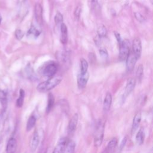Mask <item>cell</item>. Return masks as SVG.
<instances>
[{"label":"cell","mask_w":153,"mask_h":153,"mask_svg":"<svg viewBox=\"0 0 153 153\" xmlns=\"http://www.w3.org/2000/svg\"><path fill=\"white\" fill-rule=\"evenodd\" d=\"M132 52L139 59L142 53V43L140 39L138 37L135 38L133 41Z\"/></svg>","instance_id":"obj_5"},{"label":"cell","mask_w":153,"mask_h":153,"mask_svg":"<svg viewBox=\"0 0 153 153\" xmlns=\"http://www.w3.org/2000/svg\"><path fill=\"white\" fill-rule=\"evenodd\" d=\"M24 98H25V91L23 89H20V93H19V97L16 101V106L17 107L20 108L22 106L24 102Z\"/></svg>","instance_id":"obj_23"},{"label":"cell","mask_w":153,"mask_h":153,"mask_svg":"<svg viewBox=\"0 0 153 153\" xmlns=\"http://www.w3.org/2000/svg\"><path fill=\"white\" fill-rule=\"evenodd\" d=\"M99 54L100 56L103 58H107L108 56V53L105 48H101L99 50Z\"/></svg>","instance_id":"obj_30"},{"label":"cell","mask_w":153,"mask_h":153,"mask_svg":"<svg viewBox=\"0 0 153 153\" xmlns=\"http://www.w3.org/2000/svg\"><path fill=\"white\" fill-rule=\"evenodd\" d=\"M54 103V96L51 93H49L48 97V102H47V105L46 108V112L47 113H48L51 110V109L53 107Z\"/></svg>","instance_id":"obj_21"},{"label":"cell","mask_w":153,"mask_h":153,"mask_svg":"<svg viewBox=\"0 0 153 153\" xmlns=\"http://www.w3.org/2000/svg\"><path fill=\"white\" fill-rule=\"evenodd\" d=\"M137 59L138 58L133 53V52H130L126 59V66L128 71H133Z\"/></svg>","instance_id":"obj_6"},{"label":"cell","mask_w":153,"mask_h":153,"mask_svg":"<svg viewBox=\"0 0 153 153\" xmlns=\"http://www.w3.org/2000/svg\"><path fill=\"white\" fill-rule=\"evenodd\" d=\"M97 35L100 38L105 37L107 35V29L105 26H100L97 30Z\"/></svg>","instance_id":"obj_25"},{"label":"cell","mask_w":153,"mask_h":153,"mask_svg":"<svg viewBox=\"0 0 153 153\" xmlns=\"http://www.w3.org/2000/svg\"><path fill=\"white\" fill-rule=\"evenodd\" d=\"M36 122V118L34 115H31L27 120L26 123V130L27 131L31 130L35 126Z\"/></svg>","instance_id":"obj_19"},{"label":"cell","mask_w":153,"mask_h":153,"mask_svg":"<svg viewBox=\"0 0 153 153\" xmlns=\"http://www.w3.org/2000/svg\"><path fill=\"white\" fill-rule=\"evenodd\" d=\"M145 140V131L144 130L141 128L138 131L136 135V140L138 145H142Z\"/></svg>","instance_id":"obj_18"},{"label":"cell","mask_w":153,"mask_h":153,"mask_svg":"<svg viewBox=\"0 0 153 153\" xmlns=\"http://www.w3.org/2000/svg\"><path fill=\"white\" fill-rule=\"evenodd\" d=\"M1 20H2V17H1V14H0V23H1Z\"/></svg>","instance_id":"obj_34"},{"label":"cell","mask_w":153,"mask_h":153,"mask_svg":"<svg viewBox=\"0 0 153 153\" xmlns=\"http://www.w3.org/2000/svg\"><path fill=\"white\" fill-rule=\"evenodd\" d=\"M120 51L118 58L120 61L126 60L130 53V42L127 39H124L119 44Z\"/></svg>","instance_id":"obj_3"},{"label":"cell","mask_w":153,"mask_h":153,"mask_svg":"<svg viewBox=\"0 0 153 153\" xmlns=\"http://www.w3.org/2000/svg\"><path fill=\"white\" fill-rule=\"evenodd\" d=\"M41 32L38 30L35 27L31 26V27L29 29V30L27 32V36H32L34 37H38Z\"/></svg>","instance_id":"obj_24"},{"label":"cell","mask_w":153,"mask_h":153,"mask_svg":"<svg viewBox=\"0 0 153 153\" xmlns=\"http://www.w3.org/2000/svg\"><path fill=\"white\" fill-rule=\"evenodd\" d=\"M142 119V115L140 112H138L136 114L133 118V123L131 126V133H135V131L138 129L140 123L141 122Z\"/></svg>","instance_id":"obj_14"},{"label":"cell","mask_w":153,"mask_h":153,"mask_svg":"<svg viewBox=\"0 0 153 153\" xmlns=\"http://www.w3.org/2000/svg\"><path fill=\"white\" fill-rule=\"evenodd\" d=\"M57 71V66L54 62H49L44 66L42 69V74L47 77H53Z\"/></svg>","instance_id":"obj_4"},{"label":"cell","mask_w":153,"mask_h":153,"mask_svg":"<svg viewBox=\"0 0 153 153\" xmlns=\"http://www.w3.org/2000/svg\"><path fill=\"white\" fill-rule=\"evenodd\" d=\"M105 132V123L99 120L96 126L94 132V145L96 148H99L102 143Z\"/></svg>","instance_id":"obj_2"},{"label":"cell","mask_w":153,"mask_h":153,"mask_svg":"<svg viewBox=\"0 0 153 153\" xmlns=\"http://www.w3.org/2000/svg\"><path fill=\"white\" fill-rule=\"evenodd\" d=\"M75 143L72 140H69L63 153H74L75 149Z\"/></svg>","instance_id":"obj_20"},{"label":"cell","mask_w":153,"mask_h":153,"mask_svg":"<svg viewBox=\"0 0 153 153\" xmlns=\"http://www.w3.org/2000/svg\"><path fill=\"white\" fill-rule=\"evenodd\" d=\"M114 35H115V36L117 39L118 42V44H120L122 41V39H121V36H120V34L119 33L117 32H114Z\"/></svg>","instance_id":"obj_33"},{"label":"cell","mask_w":153,"mask_h":153,"mask_svg":"<svg viewBox=\"0 0 153 153\" xmlns=\"http://www.w3.org/2000/svg\"><path fill=\"white\" fill-rule=\"evenodd\" d=\"M15 35H16V37L18 39H21L23 36H24V33L22 30H21L20 29H17L16 30V32H15Z\"/></svg>","instance_id":"obj_29"},{"label":"cell","mask_w":153,"mask_h":153,"mask_svg":"<svg viewBox=\"0 0 153 153\" xmlns=\"http://www.w3.org/2000/svg\"><path fill=\"white\" fill-rule=\"evenodd\" d=\"M88 78H89V73L88 72L83 74H79V75L78 76V79H77L78 88L80 89L84 88L87 85Z\"/></svg>","instance_id":"obj_8"},{"label":"cell","mask_w":153,"mask_h":153,"mask_svg":"<svg viewBox=\"0 0 153 153\" xmlns=\"http://www.w3.org/2000/svg\"><path fill=\"white\" fill-rule=\"evenodd\" d=\"M17 140L15 138H10L7 145L6 147V152L7 153H15L17 149Z\"/></svg>","instance_id":"obj_13"},{"label":"cell","mask_w":153,"mask_h":153,"mask_svg":"<svg viewBox=\"0 0 153 153\" xmlns=\"http://www.w3.org/2000/svg\"><path fill=\"white\" fill-rule=\"evenodd\" d=\"M39 136L37 131H35L31 137L30 142V148L32 152H35L39 145Z\"/></svg>","instance_id":"obj_10"},{"label":"cell","mask_w":153,"mask_h":153,"mask_svg":"<svg viewBox=\"0 0 153 153\" xmlns=\"http://www.w3.org/2000/svg\"><path fill=\"white\" fill-rule=\"evenodd\" d=\"M118 144V140L117 138H112L108 143L103 153H114Z\"/></svg>","instance_id":"obj_15"},{"label":"cell","mask_w":153,"mask_h":153,"mask_svg":"<svg viewBox=\"0 0 153 153\" xmlns=\"http://www.w3.org/2000/svg\"><path fill=\"white\" fill-rule=\"evenodd\" d=\"M0 102L3 106H6L7 103V94L3 90L0 89Z\"/></svg>","instance_id":"obj_27"},{"label":"cell","mask_w":153,"mask_h":153,"mask_svg":"<svg viewBox=\"0 0 153 153\" xmlns=\"http://www.w3.org/2000/svg\"><path fill=\"white\" fill-rule=\"evenodd\" d=\"M143 75V67L142 65H140L136 70V76L138 81H140L142 79Z\"/></svg>","instance_id":"obj_26"},{"label":"cell","mask_w":153,"mask_h":153,"mask_svg":"<svg viewBox=\"0 0 153 153\" xmlns=\"http://www.w3.org/2000/svg\"><path fill=\"white\" fill-rule=\"evenodd\" d=\"M78 121V114L77 113H75L71 118L69 124H68V133L69 134H73L77 127V124Z\"/></svg>","instance_id":"obj_7"},{"label":"cell","mask_w":153,"mask_h":153,"mask_svg":"<svg viewBox=\"0 0 153 153\" xmlns=\"http://www.w3.org/2000/svg\"><path fill=\"white\" fill-rule=\"evenodd\" d=\"M112 98L111 93L108 92L105 95L103 103V109L105 112L109 111V110L110 109L112 103Z\"/></svg>","instance_id":"obj_16"},{"label":"cell","mask_w":153,"mask_h":153,"mask_svg":"<svg viewBox=\"0 0 153 153\" xmlns=\"http://www.w3.org/2000/svg\"><path fill=\"white\" fill-rule=\"evenodd\" d=\"M68 141L66 138L60 139L55 146L53 153H63Z\"/></svg>","instance_id":"obj_9"},{"label":"cell","mask_w":153,"mask_h":153,"mask_svg":"<svg viewBox=\"0 0 153 153\" xmlns=\"http://www.w3.org/2000/svg\"><path fill=\"white\" fill-rule=\"evenodd\" d=\"M81 9L79 7H77L75 9V16L77 18H79V16H80V14H81Z\"/></svg>","instance_id":"obj_32"},{"label":"cell","mask_w":153,"mask_h":153,"mask_svg":"<svg viewBox=\"0 0 153 153\" xmlns=\"http://www.w3.org/2000/svg\"><path fill=\"white\" fill-rule=\"evenodd\" d=\"M135 15V17L137 19V20H139V22H142L144 20V19H143V16L140 14V13H135L134 14Z\"/></svg>","instance_id":"obj_31"},{"label":"cell","mask_w":153,"mask_h":153,"mask_svg":"<svg viewBox=\"0 0 153 153\" xmlns=\"http://www.w3.org/2000/svg\"><path fill=\"white\" fill-rule=\"evenodd\" d=\"M60 41L65 44L68 41V29L66 25L62 23L60 25Z\"/></svg>","instance_id":"obj_17"},{"label":"cell","mask_w":153,"mask_h":153,"mask_svg":"<svg viewBox=\"0 0 153 153\" xmlns=\"http://www.w3.org/2000/svg\"><path fill=\"white\" fill-rule=\"evenodd\" d=\"M35 17L37 23L41 25L43 22L42 7L39 3H36L35 6Z\"/></svg>","instance_id":"obj_11"},{"label":"cell","mask_w":153,"mask_h":153,"mask_svg":"<svg viewBox=\"0 0 153 153\" xmlns=\"http://www.w3.org/2000/svg\"><path fill=\"white\" fill-rule=\"evenodd\" d=\"M135 84H136V81L134 79L131 78L127 80V84H126L125 90H124V96H123L124 99L133 90V89L135 87Z\"/></svg>","instance_id":"obj_12"},{"label":"cell","mask_w":153,"mask_h":153,"mask_svg":"<svg viewBox=\"0 0 153 153\" xmlns=\"http://www.w3.org/2000/svg\"><path fill=\"white\" fill-rule=\"evenodd\" d=\"M62 78L61 76H53L50 79L40 82L36 87V89L39 92H47L54 88L60 84Z\"/></svg>","instance_id":"obj_1"},{"label":"cell","mask_w":153,"mask_h":153,"mask_svg":"<svg viewBox=\"0 0 153 153\" xmlns=\"http://www.w3.org/2000/svg\"><path fill=\"white\" fill-rule=\"evenodd\" d=\"M80 63V74H83L86 73L87 72V69L88 68V64L87 61L85 59L82 58L81 59Z\"/></svg>","instance_id":"obj_22"},{"label":"cell","mask_w":153,"mask_h":153,"mask_svg":"<svg viewBox=\"0 0 153 153\" xmlns=\"http://www.w3.org/2000/svg\"><path fill=\"white\" fill-rule=\"evenodd\" d=\"M63 20V15L60 12L58 11L54 16V22H55L56 25H61L62 23Z\"/></svg>","instance_id":"obj_28"}]
</instances>
